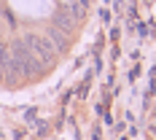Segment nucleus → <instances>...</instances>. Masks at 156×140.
Wrapping results in <instances>:
<instances>
[{"instance_id": "f257e3e1", "label": "nucleus", "mask_w": 156, "mask_h": 140, "mask_svg": "<svg viewBox=\"0 0 156 140\" xmlns=\"http://www.w3.org/2000/svg\"><path fill=\"white\" fill-rule=\"evenodd\" d=\"M11 67H8V78H19V76H35L38 67H35V57L30 54V48L24 41H16L11 46Z\"/></svg>"}, {"instance_id": "f03ea898", "label": "nucleus", "mask_w": 156, "mask_h": 140, "mask_svg": "<svg viewBox=\"0 0 156 140\" xmlns=\"http://www.w3.org/2000/svg\"><path fill=\"white\" fill-rule=\"evenodd\" d=\"M27 48H30V54L35 57V62L43 65V67H48V65L54 62V46H51V41L48 38H43V35H27Z\"/></svg>"}, {"instance_id": "7ed1b4c3", "label": "nucleus", "mask_w": 156, "mask_h": 140, "mask_svg": "<svg viewBox=\"0 0 156 140\" xmlns=\"http://www.w3.org/2000/svg\"><path fill=\"white\" fill-rule=\"evenodd\" d=\"M46 38L51 41V43H54V48H57V51H65V48H67V32L57 30V27H51Z\"/></svg>"}, {"instance_id": "20e7f679", "label": "nucleus", "mask_w": 156, "mask_h": 140, "mask_svg": "<svg viewBox=\"0 0 156 140\" xmlns=\"http://www.w3.org/2000/svg\"><path fill=\"white\" fill-rule=\"evenodd\" d=\"M54 27H57V30H62V32H67L70 27H73V16L65 14V11H59V14L54 16Z\"/></svg>"}]
</instances>
